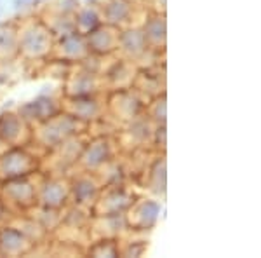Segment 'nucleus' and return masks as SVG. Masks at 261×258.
I'll return each instance as SVG.
<instances>
[{"label":"nucleus","instance_id":"19","mask_svg":"<svg viewBox=\"0 0 261 258\" xmlns=\"http://www.w3.org/2000/svg\"><path fill=\"white\" fill-rule=\"evenodd\" d=\"M89 48H87V40L86 35L77 30L66 33L63 37H58L54 42V49H53V58L63 60L71 65H79L84 58L89 56Z\"/></svg>","mask_w":261,"mask_h":258},{"label":"nucleus","instance_id":"18","mask_svg":"<svg viewBox=\"0 0 261 258\" xmlns=\"http://www.w3.org/2000/svg\"><path fill=\"white\" fill-rule=\"evenodd\" d=\"M35 249V243L14 222L0 225V256H24Z\"/></svg>","mask_w":261,"mask_h":258},{"label":"nucleus","instance_id":"31","mask_svg":"<svg viewBox=\"0 0 261 258\" xmlns=\"http://www.w3.org/2000/svg\"><path fill=\"white\" fill-rule=\"evenodd\" d=\"M84 253L89 256L96 258H115L120 256V249H119V239H112V238H96L89 243V246L84 248Z\"/></svg>","mask_w":261,"mask_h":258},{"label":"nucleus","instance_id":"9","mask_svg":"<svg viewBox=\"0 0 261 258\" xmlns=\"http://www.w3.org/2000/svg\"><path fill=\"white\" fill-rule=\"evenodd\" d=\"M162 204L157 199L140 197L134 199L130 208L125 211V222H127V232H150L157 227L161 220Z\"/></svg>","mask_w":261,"mask_h":258},{"label":"nucleus","instance_id":"13","mask_svg":"<svg viewBox=\"0 0 261 258\" xmlns=\"http://www.w3.org/2000/svg\"><path fill=\"white\" fill-rule=\"evenodd\" d=\"M86 131L79 134H73L68 139L56 147L53 152H49V169L50 173H60V175H66L73 168H77L81 152L86 145Z\"/></svg>","mask_w":261,"mask_h":258},{"label":"nucleus","instance_id":"22","mask_svg":"<svg viewBox=\"0 0 261 258\" xmlns=\"http://www.w3.org/2000/svg\"><path fill=\"white\" fill-rule=\"evenodd\" d=\"M143 189L155 197H166L167 192L166 152H155L153 159L143 169Z\"/></svg>","mask_w":261,"mask_h":258},{"label":"nucleus","instance_id":"32","mask_svg":"<svg viewBox=\"0 0 261 258\" xmlns=\"http://www.w3.org/2000/svg\"><path fill=\"white\" fill-rule=\"evenodd\" d=\"M145 115L148 117L153 124H166L167 122V96H166V91L146 101Z\"/></svg>","mask_w":261,"mask_h":258},{"label":"nucleus","instance_id":"37","mask_svg":"<svg viewBox=\"0 0 261 258\" xmlns=\"http://www.w3.org/2000/svg\"><path fill=\"white\" fill-rule=\"evenodd\" d=\"M151 145L155 152H166L167 145V126L166 124H155L153 134H151Z\"/></svg>","mask_w":261,"mask_h":258},{"label":"nucleus","instance_id":"14","mask_svg":"<svg viewBox=\"0 0 261 258\" xmlns=\"http://www.w3.org/2000/svg\"><path fill=\"white\" fill-rule=\"evenodd\" d=\"M153 128H155V124L145 115V112H143L141 115L134 117L133 121L124 122L120 129V134L117 136L119 147L124 149L125 145H129L127 152L146 149L148 145H151Z\"/></svg>","mask_w":261,"mask_h":258},{"label":"nucleus","instance_id":"1","mask_svg":"<svg viewBox=\"0 0 261 258\" xmlns=\"http://www.w3.org/2000/svg\"><path fill=\"white\" fill-rule=\"evenodd\" d=\"M16 30H18V56L24 61L42 63L53 56L56 37L39 14L24 16L21 21H16Z\"/></svg>","mask_w":261,"mask_h":258},{"label":"nucleus","instance_id":"29","mask_svg":"<svg viewBox=\"0 0 261 258\" xmlns=\"http://www.w3.org/2000/svg\"><path fill=\"white\" fill-rule=\"evenodd\" d=\"M24 215H30L39 225L44 228L47 234L58 230L61 223V209H54V208H45V206L35 204L32 209H28Z\"/></svg>","mask_w":261,"mask_h":258},{"label":"nucleus","instance_id":"5","mask_svg":"<svg viewBox=\"0 0 261 258\" xmlns=\"http://www.w3.org/2000/svg\"><path fill=\"white\" fill-rule=\"evenodd\" d=\"M119 150V142L112 134H98V136L87 138L86 145L81 152V157H79L77 169L96 173L107 162L115 159Z\"/></svg>","mask_w":261,"mask_h":258},{"label":"nucleus","instance_id":"7","mask_svg":"<svg viewBox=\"0 0 261 258\" xmlns=\"http://www.w3.org/2000/svg\"><path fill=\"white\" fill-rule=\"evenodd\" d=\"M61 103L63 112L70 113L84 126L98 124L107 115V105H105V98L101 96V92L87 96H63Z\"/></svg>","mask_w":261,"mask_h":258},{"label":"nucleus","instance_id":"36","mask_svg":"<svg viewBox=\"0 0 261 258\" xmlns=\"http://www.w3.org/2000/svg\"><path fill=\"white\" fill-rule=\"evenodd\" d=\"M44 65V74L47 75L50 79H60V80H65L68 77V74L73 68L71 63H66L63 60H58V58H47L45 61H42Z\"/></svg>","mask_w":261,"mask_h":258},{"label":"nucleus","instance_id":"6","mask_svg":"<svg viewBox=\"0 0 261 258\" xmlns=\"http://www.w3.org/2000/svg\"><path fill=\"white\" fill-rule=\"evenodd\" d=\"M105 105L108 117H113L119 124H124L145 112L146 100L134 87H125V89L108 91Z\"/></svg>","mask_w":261,"mask_h":258},{"label":"nucleus","instance_id":"17","mask_svg":"<svg viewBox=\"0 0 261 258\" xmlns=\"http://www.w3.org/2000/svg\"><path fill=\"white\" fill-rule=\"evenodd\" d=\"M103 23L115 28H125L136 25L140 18V4L136 0H103L99 4Z\"/></svg>","mask_w":261,"mask_h":258},{"label":"nucleus","instance_id":"40","mask_svg":"<svg viewBox=\"0 0 261 258\" xmlns=\"http://www.w3.org/2000/svg\"><path fill=\"white\" fill-rule=\"evenodd\" d=\"M6 12V4H4V0H0V16Z\"/></svg>","mask_w":261,"mask_h":258},{"label":"nucleus","instance_id":"41","mask_svg":"<svg viewBox=\"0 0 261 258\" xmlns=\"http://www.w3.org/2000/svg\"><path fill=\"white\" fill-rule=\"evenodd\" d=\"M6 147H7V145H6V143H4V142H2V139H0V152H2L4 149H6Z\"/></svg>","mask_w":261,"mask_h":258},{"label":"nucleus","instance_id":"4","mask_svg":"<svg viewBox=\"0 0 261 258\" xmlns=\"http://www.w3.org/2000/svg\"><path fill=\"white\" fill-rule=\"evenodd\" d=\"M40 171L27 176L0 181V197L14 211V215L27 213L37 204V190H39Z\"/></svg>","mask_w":261,"mask_h":258},{"label":"nucleus","instance_id":"2","mask_svg":"<svg viewBox=\"0 0 261 258\" xmlns=\"http://www.w3.org/2000/svg\"><path fill=\"white\" fill-rule=\"evenodd\" d=\"M87 126L81 124L77 119L70 115L66 112L56 113V115L49 117L47 121L40 122V124L32 128V139L30 145L33 149L40 150L42 154L47 155L49 152H53L56 147H60L65 139H68L73 134L84 133Z\"/></svg>","mask_w":261,"mask_h":258},{"label":"nucleus","instance_id":"20","mask_svg":"<svg viewBox=\"0 0 261 258\" xmlns=\"http://www.w3.org/2000/svg\"><path fill=\"white\" fill-rule=\"evenodd\" d=\"M0 139L7 147L28 145L32 139V128L21 119L18 112L2 110L0 112Z\"/></svg>","mask_w":261,"mask_h":258},{"label":"nucleus","instance_id":"24","mask_svg":"<svg viewBox=\"0 0 261 258\" xmlns=\"http://www.w3.org/2000/svg\"><path fill=\"white\" fill-rule=\"evenodd\" d=\"M146 42L153 51H164L167 42V21L166 12L162 11H146L140 23Z\"/></svg>","mask_w":261,"mask_h":258},{"label":"nucleus","instance_id":"39","mask_svg":"<svg viewBox=\"0 0 261 258\" xmlns=\"http://www.w3.org/2000/svg\"><path fill=\"white\" fill-rule=\"evenodd\" d=\"M166 4H167V0H155V6H159L155 11H162V12H166Z\"/></svg>","mask_w":261,"mask_h":258},{"label":"nucleus","instance_id":"27","mask_svg":"<svg viewBox=\"0 0 261 258\" xmlns=\"http://www.w3.org/2000/svg\"><path fill=\"white\" fill-rule=\"evenodd\" d=\"M133 87L148 101L153 96L164 92V75L161 77V74H153L151 68H141L140 66Z\"/></svg>","mask_w":261,"mask_h":258},{"label":"nucleus","instance_id":"16","mask_svg":"<svg viewBox=\"0 0 261 258\" xmlns=\"http://www.w3.org/2000/svg\"><path fill=\"white\" fill-rule=\"evenodd\" d=\"M105 89L103 77L91 70L73 65L68 77L63 80V96H87L99 95Z\"/></svg>","mask_w":261,"mask_h":258},{"label":"nucleus","instance_id":"26","mask_svg":"<svg viewBox=\"0 0 261 258\" xmlns=\"http://www.w3.org/2000/svg\"><path fill=\"white\" fill-rule=\"evenodd\" d=\"M73 23L75 30L87 35L89 32L96 30L101 23H103V16H101L99 4H89L86 6H79V9L73 12Z\"/></svg>","mask_w":261,"mask_h":258},{"label":"nucleus","instance_id":"21","mask_svg":"<svg viewBox=\"0 0 261 258\" xmlns=\"http://www.w3.org/2000/svg\"><path fill=\"white\" fill-rule=\"evenodd\" d=\"M138 70H140L138 65H134L133 61L117 56L112 63H108V65L105 66L103 74H101L105 87H108V91L133 87L134 79H136V75H138Z\"/></svg>","mask_w":261,"mask_h":258},{"label":"nucleus","instance_id":"30","mask_svg":"<svg viewBox=\"0 0 261 258\" xmlns=\"http://www.w3.org/2000/svg\"><path fill=\"white\" fill-rule=\"evenodd\" d=\"M98 178L103 187H112V185H124L127 180V169L119 162V159H112L110 162H107L103 168H99L96 171Z\"/></svg>","mask_w":261,"mask_h":258},{"label":"nucleus","instance_id":"3","mask_svg":"<svg viewBox=\"0 0 261 258\" xmlns=\"http://www.w3.org/2000/svg\"><path fill=\"white\" fill-rule=\"evenodd\" d=\"M42 157L35 154L33 147L11 145L0 152V181L27 176L40 171Z\"/></svg>","mask_w":261,"mask_h":258},{"label":"nucleus","instance_id":"33","mask_svg":"<svg viewBox=\"0 0 261 258\" xmlns=\"http://www.w3.org/2000/svg\"><path fill=\"white\" fill-rule=\"evenodd\" d=\"M39 16L45 21V25H47L49 30L53 32V35L56 39L75 30L73 16H61V14H39Z\"/></svg>","mask_w":261,"mask_h":258},{"label":"nucleus","instance_id":"15","mask_svg":"<svg viewBox=\"0 0 261 258\" xmlns=\"http://www.w3.org/2000/svg\"><path fill=\"white\" fill-rule=\"evenodd\" d=\"M68 178H70V202L71 204L92 209L101 189H103L98 175L79 169L77 175L68 176Z\"/></svg>","mask_w":261,"mask_h":258},{"label":"nucleus","instance_id":"34","mask_svg":"<svg viewBox=\"0 0 261 258\" xmlns=\"http://www.w3.org/2000/svg\"><path fill=\"white\" fill-rule=\"evenodd\" d=\"M81 0H47L37 14H61V16H73V12L79 9Z\"/></svg>","mask_w":261,"mask_h":258},{"label":"nucleus","instance_id":"8","mask_svg":"<svg viewBox=\"0 0 261 258\" xmlns=\"http://www.w3.org/2000/svg\"><path fill=\"white\" fill-rule=\"evenodd\" d=\"M70 202V178L68 175L49 173L40 175L39 190H37V204L45 208L63 209Z\"/></svg>","mask_w":261,"mask_h":258},{"label":"nucleus","instance_id":"10","mask_svg":"<svg viewBox=\"0 0 261 258\" xmlns=\"http://www.w3.org/2000/svg\"><path fill=\"white\" fill-rule=\"evenodd\" d=\"M136 199V194L124 185L103 187L92 206L91 213L94 217H108V215H124Z\"/></svg>","mask_w":261,"mask_h":258},{"label":"nucleus","instance_id":"28","mask_svg":"<svg viewBox=\"0 0 261 258\" xmlns=\"http://www.w3.org/2000/svg\"><path fill=\"white\" fill-rule=\"evenodd\" d=\"M18 58V30L16 21H7L0 27V61Z\"/></svg>","mask_w":261,"mask_h":258},{"label":"nucleus","instance_id":"12","mask_svg":"<svg viewBox=\"0 0 261 258\" xmlns=\"http://www.w3.org/2000/svg\"><path fill=\"white\" fill-rule=\"evenodd\" d=\"M151 53H153V49L146 42V37L140 25H130V27L122 28L119 33V48H117V54L120 58L133 61L140 68L141 61L150 58Z\"/></svg>","mask_w":261,"mask_h":258},{"label":"nucleus","instance_id":"23","mask_svg":"<svg viewBox=\"0 0 261 258\" xmlns=\"http://www.w3.org/2000/svg\"><path fill=\"white\" fill-rule=\"evenodd\" d=\"M119 33H120V28H115L107 23H101L96 30H92L86 35L89 53L96 54V56H103V58H110L113 54H117Z\"/></svg>","mask_w":261,"mask_h":258},{"label":"nucleus","instance_id":"25","mask_svg":"<svg viewBox=\"0 0 261 258\" xmlns=\"http://www.w3.org/2000/svg\"><path fill=\"white\" fill-rule=\"evenodd\" d=\"M127 234V222L125 215H108V217H91L89 238H112L120 239Z\"/></svg>","mask_w":261,"mask_h":258},{"label":"nucleus","instance_id":"38","mask_svg":"<svg viewBox=\"0 0 261 258\" xmlns=\"http://www.w3.org/2000/svg\"><path fill=\"white\" fill-rule=\"evenodd\" d=\"M14 211H12L9 206L6 204V201H4L2 197H0V225H4V223L11 222L12 218H14Z\"/></svg>","mask_w":261,"mask_h":258},{"label":"nucleus","instance_id":"35","mask_svg":"<svg viewBox=\"0 0 261 258\" xmlns=\"http://www.w3.org/2000/svg\"><path fill=\"white\" fill-rule=\"evenodd\" d=\"M120 256L124 258H140L148 249V241L146 239H119Z\"/></svg>","mask_w":261,"mask_h":258},{"label":"nucleus","instance_id":"11","mask_svg":"<svg viewBox=\"0 0 261 258\" xmlns=\"http://www.w3.org/2000/svg\"><path fill=\"white\" fill-rule=\"evenodd\" d=\"M61 110H63L61 98L50 95V92L47 95L45 91H42L35 96V98L23 101L21 105H18L16 112L19 113V117L27 122L30 128H33V126L47 121L49 117L60 113Z\"/></svg>","mask_w":261,"mask_h":258}]
</instances>
